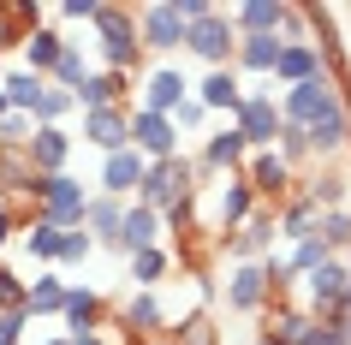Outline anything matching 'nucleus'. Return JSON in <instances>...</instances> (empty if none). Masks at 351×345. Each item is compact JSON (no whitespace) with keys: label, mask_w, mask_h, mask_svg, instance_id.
<instances>
[{"label":"nucleus","mask_w":351,"mask_h":345,"mask_svg":"<svg viewBox=\"0 0 351 345\" xmlns=\"http://www.w3.org/2000/svg\"><path fill=\"white\" fill-rule=\"evenodd\" d=\"M95 54H101V72H119L131 78L137 66H143V42H137V12L131 6H95Z\"/></svg>","instance_id":"obj_1"},{"label":"nucleus","mask_w":351,"mask_h":345,"mask_svg":"<svg viewBox=\"0 0 351 345\" xmlns=\"http://www.w3.org/2000/svg\"><path fill=\"white\" fill-rule=\"evenodd\" d=\"M197 197V167L185 161V155H173V161H149L143 185H137V202L143 209H155V215H167L173 202Z\"/></svg>","instance_id":"obj_2"},{"label":"nucleus","mask_w":351,"mask_h":345,"mask_svg":"<svg viewBox=\"0 0 351 345\" xmlns=\"http://www.w3.org/2000/svg\"><path fill=\"white\" fill-rule=\"evenodd\" d=\"M84 209H90V191H84V179H72V173H54V179L36 185V220H48L60 233L84 226Z\"/></svg>","instance_id":"obj_3"},{"label":"nucleus","mask_w":351,"mask_h":345,"mask_svg":"<svg viewBox=\"0 0 351 345\" xmlns=\"http://www.w3.org/2000/svg\"><path fill=\"white\" fill-rule=\"evenodd\" d=\"M232 131L244 137V149L256 155V149H274L280 137V102H274V84L268 90H244L239 113H232Z\"/></svg>","instance_id":"obj_4"},{"label":"nucleus","mask_w":351,"mask_h":345,"mask_svg":"<svg viewBox=\"0 0 351 345\" xmlns=\"http://www.w3.org/2000/svg\"><path fill=\"white\" fill-rule=\"evenodd\" d=\"M232 48H239V30H232V19H226V6H215L203 24H185V54H197L208 72L232 66Z\"/></svg>","instance_id":"obj_5"},{"label":"nucleus","mask_w":351,"mask_h":345,"mask_svg":"<svg viewBox=\"0 0 351 345\" xmlns=\"http://www.w3.org/2000/svg\"><path fill=\"white\" fill-rule=\"evenodd\" d=\"M113 327H125V345L137 340H161L167 333V304L155 298V292H131V298H119V304L108 309Z\"/></svg>","instance_id":"obj_6"},{"label":"nucleus","mask_w":351,"mask_h":345,"mask_svg":"<svg viewBox=\"0 0 351 345\" xmlns=\"http://www.w3.org/2000/svg\"><path fill=\"white\" fill-rule=\"evenodd\" d=\"M339 102V90H333V72L310 78V84H292V90H280V126H315L322 113Z\"/></svg>","instance_id":"obj_7"},{"label":"nucleus","mask_w":351,"mask_h":345,"mask_svg":"<svg viewBox=\"0 0 351 345\" xmlns=\"http://www.w3.org/2000/svg\"><path fill=\"white\" fill-rule=\"evenodd\" d=\"M346 280H351V268L339 262V256H328L315 274H304V309H310L315 322H333V316H339V304H346Z\"/></svg>","instance_id":"obj_8"},{"label":"nucleus","mask_w":351,"mask_h":345,"mask_svg":"<svg viewBox=\"0 0 351 345\" xmlns=\"http://www.w3.org/2000/svg\"><path fill=\"white\" fill-rule=\"evenodd\" d=\"M244 185L256 191V202H262V209H280V202H286V197H292V191H298L292 167L280 161L274 149H256V155L244 161Z\"/></svg>","instance_id":"obj_9"},{"label":"nucleus","mask_w":351,"mask_h":345,"mask_svg":"<svg viewBox=\"0 0 351 345\" xmlns=\"http://www.w3.org/2000/svg\"><path fill=\"white\" fill-rule=\"evenodd\" d=\"M137 42H143L149 54H179V48H185V24H179V12H173V0L137 6Z\"/></svg>","instance_id":"obj_10"},{"label":"nucleus","mask_w":351,"mask_h":345,"mask_svg":"<svg viewBox=\"0 0 351 345\" xmlns=\"http://www.w3.org/2000/svg\"><path fill=\"white\" fill-rule=\"evenodd\" d=\"M24 161H30L36 179L66 173V161H72V131H66V126H36V131H30V143H24Z\"/></svg>","instance_id":"obj_11"},{"label":"nucleus","mask_w":351,"mask_h":345,"mask_svg":"<svg viewBox=\"0 0 351 345\" xmlns=\"http://www.w3.org/2000/svg\"><path fill=\"white\" fill-rule=\"evenodd\" d=\"M60 322H66V340H84V333H101L108 327V298L95 286H66V304H60Z\"/></svg>","instance_id":"obj_12"},{"label":"nucleus","mask_w":351,"mask_h":345,"mask_svg":"<svg viewBox=\"0 0 351 345\" xmlns=\"http://www.w3.org/2000/svg\"><path fill=\"white\" fill-rule=\"evenodd\" d=\"M131 149H137L143 161H173V155H179V131H173V119H161V113L131 108Z\"/></svg>","instance_id":"obj_13"},{"label":"nucleus","mask_w":351,"mask_h":345,"mask_svg":"<svg viewBox=\"0 0 351 345\" xmlns=\"http://www.w3.org/2000/svg\"><path fill=\"white\" fill-rule=\"evenodd\" d=\"M244 161H250V149H244V137L232 126L226 131H208L203 137V155H197V179H215V173H244Z\"/></svg>","instance_id":"obj_14"},{"label":"nucleus","mask_w":351,"mask_h":345,"mask_svg":"<svg viewBox=\"0 0 351 345\" xmlns=\"http://www.w3.org/2000/svg\"><path fill=\"white\" fill-rule=\"evenodd\" d=\"M179 102H191V78L179 72V66H155V72L143 78V90H137V108L143 113H173Z\"/></svg>","instance_id":"obj_15"},{"label":"nucleus","mask_w":351,"mask_h":345,"mask_svg":"<svg viewBox=\"0 0 351 345\" xmlns=\"http://www.w3.org/2000/svg\"><path fill=\"white\" fill-rule=\"evenodd\" d=\"M304 137H310V155H315V161H333L339 149H351V102L339 95L315 126H304Z\"/></svg>","instance_id":"obj_16"},{"label":"nucleus","mask_w":351,"mask_h":345,"mask_svg":"<svg viewBox=\"0 0 351 345\" xmlns=\"http://www.w3.org/2000/svg\"><path fill=\"white\" fill-rule=\"evenodd\" d=\"M256 209L262 202H256V191L244 185V173H226V179L215 185V226H221V233H239Z\"/></svg>","instance_id":"obj_17"},{"label":"nucleus","mask_w":351,"mask_h":345,"mask_svg":"<svg viewBox=\"0 0 351 345\" xmlns=\"http://www.w3.org/2000/svg\"><path fill=\"white\" fill-rule=\"evenodd\" d=\"M84 143L101 149V155L131 149V108H95V113H84Z\"/></svg>","instance_id":"obj_18"},{"label":"nucleus","mask_w":351,"mask_h":345,"mask_svg":"<svg viewBox=\"0 0 351 345\" xmlns=\"http://www.w3.org/2000/svg\"><path fill=\"white\" fill-rule=\"evenodd\" d=\"M274 298H268V280H262V262H239V268L226 274V309L232 316H256V309H268Z\"/></svg>","instance_id":"obj_19"},{"label":"nucleus","mask_w":351,"mask_h":345,"mask_svg":"<svg viewBox=\"0 0 351 345\" xmlns=\"http://www.w3.org/2000/svg\"><path fill=\"white\" fill-rule=\"evenodd\" d=\"M328 66H322V48L315 42H280V60H274V78L268 84H280V90H292V84H310V78H322Z\"/></svg>","instance_id":"obj_20"},{"label":"nucleus","mask_w":351,"mask_h":345,"mask_svg":"<svg viewBox=\"0 0 351 345\" xmlns=\"http://www.w3.org/2000/svg\"><path fill=\"white\" fill-rule=\"evenodd\" d=\"M226 256H232V262H262V256H274V209H256V215L244 220L239 233L226 238Z\"/></svg>","instance_id":"obj_21"},{"label":"nucleus","mask_w":351,"mask_h":345,"mask_svg":"<svg viewBox=\"0 0 351 345\" xmlns=\"http://www.w3.org/2000/svg\"><path fill=\"white\" fill-rule=\"evenodd\" d=\"M143 173H149V161L143 155H137V149H119V155H101V197H119L125 202L131 191H137V185H143Z\"/></svg>","instance_id":"obj_22"},{"label":"nucleus","mask_w":351,"mask_h":345,"mask_svg":"<svg viewBox=\"0 0 351 345\" xmlns=\"http://www.w3.org/2000/svg\"><path fill=\"white\" fill-rule=\"evenodd\" d=\"M191 102H197L203 113H239L244 84H239V72H232V66H221V72H208L203 84H191Z\"/></svg>","instance_id":"obj_23"},{"label":"nucleus","mask_w":351,"mask_h":345,"mask_svg":"<svg viewBox=\"0 0 351 345\" xmlns=\"http://www.w3.org/2000/svg\"><path fill=\"white\" fill-rule=\"evenodd\" d=\"M125 90H131V78H119V72H90V78H84V84L72 90V102H77V113L125 108Z\"/></svg>","instance_id":"obj_24"},{"label":"nucleus","mask_w":351,"mask_h":345,"mask_svg":"<svg viewBox=\"0 0 351 345\" xmlns=\"http://www.w3.org/2000/svg\"><path fill=\"white\" fill-rule=\"evenodd\" d=\"M119 220H125V202H119V197H101V191H90V209H84V233H90V244H108V250H119Z\"/></svg>","instance_id":"obj_25"},{"label":"nucleus","mask_w":351,"mask_h":345,"mask_svg":"<svg viewBox=\"0 0 351 345\" xmlns=\"http://www.w3.org/2000/svg\"><path fill=\"white\" fill-rule=\"evenodd\" d=\"M315 220H322V215H315V202L304 197V191H292V197L274 209V238L286 244V250H292L298 238H310V233H315Z\"/></svg>","instance_id":"obj_26"},{"label":"nucleus","mask_w":351,"mask_h":345,"mask_svg":"<svg viewBox=\"0 0 351 345\" xmlns=\"http://www.w3.org/2000/svg\"><path fill=\"white\" fill-rule=\"evenodd\" d=\"M161 244V215L143 209V202H125V220H119V250L137 256V250H155Z\"/></svg>","instance_id":"obj_27"},{"label":"nucleus","mask_w":351,"mask_h":345,"mask_svg":"<svg viewBox=\"0 0 351 345\" xmlns=\"http://www.w3.org/2000/svg\"><path fill=\"white\" fill-rule=\"evenodd\" d=\"M66 286H72V280H66L60 268H42L36 280H24V316H30V322H36V316H60Z\"/></svg>","instance_id":"obj_28"},{"label":"nucleus","mask_w":351,"mask_h":345,"mask_svg":"<svg viewBox=\"0 0 351 345\" xmlns=\"http://www.w3.org/2000/svg\"><path fill=\"white\" fill-rule=\"evenodd\" d=\"M280 12L286 0H244V6H226V19L239 36H280Z\"/></svg>","instance_id":"obj_29"},{"label":"nucleus","mask_w":351,"mask_h":345,"mask_svg":"<svg viewBox=\"0 0 351 345\" xmlns=\"http://www.w3.org/2000/svg\"><path fill=\"white\" fill-rule=\"evenodd\" d=\"M274 60H280V36H239V48H232V72L274 78Z\"/></svg>","instance_id":"obj_30"},{"label":"nucleus","mask_w":351,"mask_h":345,"mask_svg":"<svg viewBox=\"0 0 351 345\" xmlns=\"http://www.w3.org/2000/svg\"><path fill=\"white\" fill-rule=\"evenodd\" d=\"M36 173H30V161H24V149H6L0 143V202L12 197H36Z\"/></svg>","instance_id":"obj_31"},{"label":"nucleus","mask_w":351,"mask_h":345,"mask_svg":"<svg viewBox=\"0 0 351 345\" xmlns=\"http://www.w3.org/2000/svg\"><path fill=\"white\" fill-rule=\"evenodd\" d=\"M60 54H66V36H60V30H48V24L24 36V72L48 78V72H54V66H60Z\"/></svg>","instance_id":"obj_32"},{"label":"nucleus","mask_w":351,"mask_h":345,"mask_svg":"<svg viewBox=\"0 0 351 345\" xmlns=\"http://www.w3.org/2000/svg\"><path fill=\"white\" fill-rule=\"evenodd\" d=\"M42 90H48V78H36V72H12V78H0V95H6V108L12 113H36V102H42Z\"/></svg>","instance_id":"obj_33"},{"label":"nucleus","mask_w":351,"mask_h":345,"mask_svg":"<svg viewBox=\"0 0 351 345\" xmlns=\"http://www.w3.org/2000/svg\"><path fill=\"white\" fill-rule=\"evenodd\" d=\"M167 268H173V250H161V244H155V250H137V256H131V286L155 292L167 280Z\"/></svg>","instance_id":"obj_34"},{"label":"nucleus","mask_w":351,"mask_h":345,"mask_svg":"<svg viewBox=\"0 0 351 345\" xmlns=\"http://www.w3.org/2000/svg\"><path fill=\"white\" fill-rule=\"evenodd\" d=\"M84 78H90V54H84V42H66V54H60V66L48 72V84L72 95L77 84H84Z\"/></svg>","instance_id":"obj_35"},{"label":"nucleus","mask_w":351,"mask_h":345,"mask_svg":"<svg viewBox=\"0 0 351 345\" xmlns=\"http://www.w3.org/2000/svg\"><path fill=\"white\" fill-rule=\"evenodd\" d=\"M304 197L315 202V215H328V209H346V197H351V179H339V173H315V179L304 185Z\"/></svg>","instance_id":"obj_36"},{"label":"nucleus","mask_w":351,"mask_h":345,"mask_svg":"<svg viewBox=\"0 0 351 345\" xmlns=\"http://www.w3.org/2000/svg\"><path fill=\"white\" fill-rule=\"evenodd\" d=\"M315 238H322L328 256H346L351 250V209H328V215L315 220Z\"/></svg>","instance_id":"obj_37"},{"label":"nucleus","mask_w":351,"mask_h":345,"mask_svg":"<svg viewBox=\"0 0 351 345\" xmlns=\"http://www.w3.org/2000/svg\"><path fill=\"white\" fill-rule=\"evenodd\" d=\"M24 256H30V262H42V268H54V256H60V226L30 220V226H24Z\"/></svg>","instance_id":"obj_38"},{"label":"nucleus","mask_w":351,"mask_h":345,"mask_svg":"<svg viewBox=\"0 0 351 345\" xmlns=\"http://www.w3.org/2000/svg\"><path fill=\"white\" fill-rule=\"evenodd\" d=\"M72 113H77V102H72L66 90H54V84H48V90H42V102H36V113H30V126H66Z\"/></svg>","instance_id":"obj_39"},{"label":"nucleus","mask_w":351,"mask_h":345,"mask_svg":"<svg viewBox=\"0 0 351 345\" xmlns=\"http://www.w3.org/2000/svg\"><path fill=\"white\" fill-rule=\"evenodd\" d=\"M322 262H328V250H322V238H298L292 250H286V268H292V280H304V274H315L322 268Z\"/></svg>","instance_id":"obj_40"},{"label":"nucleus","mask_w":351,"mask_h":345,"mask_svg":"<svg viewBox=\"0 0 351 345\" xmlns=\"http://www.w3.org/2000/svg\"><path fill=\"white\" fill-rule=\"evenodd\" d=\"M90 256H95V244H90V233H84V226L60 233V256H54V268H84Z\"/></svg>","instance_id":"obj_41"},{"label":"nucleus","mask_w":351,"mask_h":345,"mask_svg":"<svg viewBox=\"0 0 351 345\" xmlns=\"http://www.w3.org/2000/svg\"><path fill=\"white\" fill-rule=\"evenodd\" d=\"M274 155H280L286 167L310 161V137H304V126H280V137H274Z\"/></svg>","instance_id":"obj_42"},{"label":"nucleus","mask_w":351,"mask_h":345,"mask_svg":"<svg viewBox=\"0 0 351 345\" xmlns=\"http://www.w3.org/2000/svg\"><path fill=\"white\" fill-rule=\"evenodd\" d=\"M167 119H173V131H185V137H203V126H208V113L197 108V102H179Z\"/></svg>","instance_id":"obj_43"},{"label":"nucleus","mask_w":351,"mask_h":345,"mask_svg":"<svg viewBox=\"0 0 351 345\" xmlns=\"http://www.w3.org/2000/svg\"><path fill=\"white\" fill-rule=\"evenodd\" d=\"M30 131H36V126H30V113H6V119H0V143L24 149V143H30Z\"/></svg>","instance_id":"obj_44"},{"label":"nucleus","mask_w":351,"mask_h":345,"mask_svg":"<svg viewBox=\"0 0 351 345\" xmlns=\"http://www.w3.org/2000/svg\"><path fill=\"white\" fill-rule=\"evenodd\" d=\"M6 309H24V280L0 262V316H6Z\"/></svg>","instance_id":"obj_45"},{"label":"nucleus","mask_w":351,"mask_h":345,"mask_svg":"<svg viewBox=\"0 0 351 345\" xmlns=\"http://www.w3.org/2000/svg\"><path fill=\"white\" fill-rule=\"evenodd\" d=\"M167 345H215V327H208V316H191L179 327V340H167Z\"/></svg>","instance_id":"obj_46"},{"label":"nucleus","mask_w":351,"mask_h":345,"mask_svg":"<svg viewBox=\"0 0 351 345\" xmlns=\"http://www.w3.org/2000/svg\"><path fill=\"white\" fill-rule=\"evenodd\" d=\"M298 345H346V333H339V316H333V322H310V333H304Z\"/></svg>","instance_id":"obj_47"},{"label":"nucleus","mask_w":351,"mask_h":345,"mask_svg":"<svg viewBox=\"0 0 351 345\" xmlns=\"http://www.w3.org/2000/svg\"><path fill=\"white\" fill-rule=\"evenodd\" d=\"M24 327H30V316H24V309H6V316H0V345H19Z\"/></svg>","instance_id":"obj_48"},{"label":"nucleus","mask_w":351,"mask_h":345,"mask_svg":"<svg viewBox=\"0 0 351 345\" xmlns=\"http://www.w3.org/2000/svg\"><path fill=\"white\" fill-rule=\"evenodd\" d=\"M95 6H101V0H60L54 12H60V19H72V24H90V19H95Z\"/></svg>","instance_id":"obj_49"},{"label":"nucleus","mask_w":351,"mask_h":345,"mask_svg":"<svg viewBox=\"0 0 351 345\" xmlns=\"http://www.w3.org/2000/svg\"><path fill=\"white\" fill-rule=\"evenodd\" d=\"M12 233H19V209H12V202H0V250L12 244Z\"/></svg>","instance_id":"obj_50"},{"label":"nucleus","mask_w":351,"mask_h":345,"mask_svg":"<svg viewBox=\"0 0 351 345\" xmlns=\"http://www.w3.org/2000/svg\"><path fill=\"white\" fill-rule=\"evenodd\" d=\"M72 345H108V340H101V333H84V340H72Z\"/></svg>","instance_id":"obj_51"},{"label":"nucleus","mask_w":351,"mask_h":345,"mask_svg":"<svg viewBox=\"0 0 351 345\" xmlns=\"http://www.w3.org/2000/svg\"><path fill=\"white\" fill-rule=\"evenodd\" d=\"M42 345H72V340H66V333H60V340H42Z\"/></svg>","instance_id":"obj_52"},{"label":"nucleus","mask_w":351,"mask_h":345,"mask_svg":"<svg viewBox=\"0 0 351 345\" xmlns=\"http://www.w3.org/2000/svg\"><path fill=\"white\" fill-rule=\"evenodd\" d=\"M339 309H351V280H346V304H339Z\"/></svg>","instance_id":"obj_53"},{"label":"nucleus","mask_w":351,"mask_h":345,"mask_svg":"<svg viewBox=\"0 0 351 345\" xmlns=\"http://www.w3.org/2000/svg\"><path fill=\"white\" fill-rule=\"evenodd\" d=\"M6 113H12V108H6V95H0V119H6Z\"/></svg>","instance_id":"obj_54"},{"label":"nucleus","mask_w":351,"mask_h":345,"mask_svg":"<svg viewBox=\"0 0 351 345\" xmlns=\"http://www.w3.org/2000/svg\"><path fill=\"white\" fill-rule=\"evenodd\" d=\"M137 345H167V340H137Z\"/></svg>","instance_id":"obj_55"},{"label":"nucleus","mask_w":351,"mask_h":345,"mask_svg":"<svg viewBox=\"0 0 351 345\" xmlns=\"http://www.w3.org/2000/svg\"><path fill=\"white\" fill-rule=\"evenodd\" d=\"M256 345H274V340H268V333H262V340H256Z\"/></svg>","instance_id":"obj_56"}]
</instances>
